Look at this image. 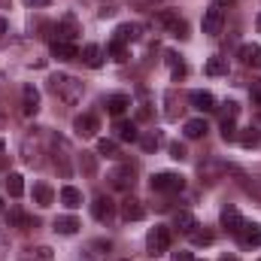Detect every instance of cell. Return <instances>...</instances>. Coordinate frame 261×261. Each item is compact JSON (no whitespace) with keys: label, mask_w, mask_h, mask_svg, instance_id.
<instances>
[{"label":"cell","mask_w":261,"mask_h":261,"mask_svg":"<svg viewBox=\"0 0 261 261\" xmlns=\"http://www.w3.org/2000/svg\"><path fill=\"white\" fill-rule=\"evenodd\" d=\"M49 88H52L55 97L64 100L67 107H76V103L82 100V82H79L76 76H70V73H55V76L49 79Z\"/></svg>","instance_id":"cell-1"},{"label":"cell","mask_w":261,"mask_h":261,"mask_svg":"<svg viewBox=\"0 0 261 261\" xmlns=\"http://www.w3.org/2000/svg\"><path fill=\"white\" fill-rule=\"evenodd\" d=\"M155 24H161L170 37H179V40L189 37V21L179 18V12H173V9H161V12L155 15Z\"/></svg>","instance_id":"cell-2"},{"label":"cell","mask_w":261,"mask_h":261,"mask_svg":"<svg viewBox=\"0 0 261 261\" xmlns=\"http://www.w3.org/2000/svg\"><path fill=\"white\" fill-rule=\"evenodd\" d=\"M186 189V179L179 173H170V170H161L152 176V192H161V195H173V192H182Z\"/></svg>","instance_id":"cell-3"},{"label":"cell","mask_w":261,"mask_h":261,"mask_svg":"<svg viewBox=\"0 0 261 261\" xmlns=\"http://www.w3.org/2000/svg\"><path fill=\"white\" fill-rule=\"evenodd\" d=\"M146 246L152 255H164L170 249V228L167 225H155L149 234H146Z\"/></svg>","instance_id":"cell-4"},{"label":"cell","mask_w":261,"mask_h":261,"mask_svg":"<svg viewBox=\"0 0 261 261\" xmlns=\"http://www.w3.org/2000/svg\"><path fill=\"white\" fill-rule=\"evenodd\" d=\"M203 34H210V37H216V34H222V28H225V12H222V6H210L206 12H203Z\"/></svg>","instance_id":"cell-5"},{"label":"cell","mask_w":261,"mask_h":261,"mask_svg":"<svg viewBox=\"0 0 261 261\" xmlns=\"http://www.w3.org/2000/svg\"><path fill=\"white\" fill-rule=\"evenodd\" d=\"M243 225H246V219L240 216V210H237V206H225V210H222V228H225L228 234H234V237H237V234L243 231Z\"/></svg>","instance_id":"cell-6"},{"label":"cell","mask_w":261,"mask_h":261,"mask_svg":"<svg viewBox=\"0 0 261 261\" xmlns=\"http://www.w3.org/2000/svg\"><path fill=\"white\" fill-rule=\"evenodd\" d=\"M73 134H76V137H82V140L94 137V134H97V119H94L91 113L76 116V119H73Z\"/></svg>","instance_id":"cell-7"},{"label":"cell","mask_w":261,"mask_h":261,"mask_svg":"<svg viewBox=\"0 0 261 261\" xmlns=\"http://www.w3.org/2000/svg\"><path fill=\"white\" fill-rule=\"evenodd\" d=\"M237 240H240L246 249L261 246V225H258V222H246V225H243V231L237 234Z\"/></svg>","instance_id":"cell-8"},{"label":"cell","mask_w":261,"mask_h":261,"mask_svg":"<svg viewBox=\"0 0 261 261\" xmlns=\"http://www.w3.org/2000/svg\"><path fill=\"white\" fill-rule=\"evenodd\" d=\"M37 110H40V91L34 85H24L21 88V113L24 116H34Z\"/></svg>","instance_id":"cell-9"},{"label":"cell","mask_w":261,"mask_h":261,"mask_svg":"<svg viewBox=\"0 0 261 261\" xmlns=\"http://www.w3.org/2000/svg\"><path fill=\"white\" fill-rule=\"evenodd\" d=\"M113 210H116V206H113V200L107 195H97L94 203H91V213H94L97 222H110V219H113Z\"/></svg>","instance_id":"cell-10"},{"label":"cell","mask_w":261,"mask_h":261,"mask_svg":"<svg viewBox=\"0 0 261 261\" xmlns=\"http://www.w3.org/2000/svg\"><path fill=\"white\" fill-rule=\"evenodd\" d=\"M79 61H82L85 67H91V70H97V67L103 64V52H100V46H94V43L82 46V52H79Z\"/></svg>","instance_id":"cell-11"},{"label":"cell","mask_w":261,"mask_h":261,"mask_svg":"<svg viewBox=\"0 0 261 261\" xmlns=\"http://www.w3.org/2000/svg\"><path fill=\"white\" fill-rule=\"evenodd\" d=\"M240 61L246 67H252V70H261V46H255V43L240 46Z\"/></svg>","instance_id":"cell-12"},{"label":"cell","mask_w":261,"mask_h":261,"mask_svg":"<svg viewBox=\"0 0 261 261\" xmlns=\"http://www.w3.org/2000/svg\"><path fill=\"white\" fill-rule=\"evenodd\" d=\"M189 103H192L195 110H203V113H213V110H216V97H213L210 91H192V94H189Z\"/></svg>","instance_id":"cell-13"},{"label":"cell","mask_w":261,"mask_h":261,"mask_svg":"<svg viewBox=\"0 0 261 261\" xmlns=\"http://www.w3.org/2000/svg\"><path fill=\"white\" fill-rule=\"evenodd\" d=\"M76 34H79V24H76V18H73V15H64V18L58 21V40H61V43H70Z\"/></svg>","instance_id":"cell-14"},{"label":"cell","mask_w":261,"mask_h":261,"mask_svg":"<svg viewBox=\"0 0 261 261\" xmlns=\"http://www.w3.org/2000/svg\"><path fill=\"white\" fill-rule=\"evenodd\" d=\"M110 182H113L116 189H130V186H134V170H130V167H116V170L110 173Z\"/></svg>","instance_id":"cell-15"},{"label":"cell","mask_w":261,"mask_h":261,"mask_svg":"<svg viewBox=\"0 0 261 261\" xmlns=\"http://www.w3.org/2000/svg\"><path fill=\"white\" fill-rule=\"evenodd\" d=\"M122 216H125L128 222H140V219L146 216V210H143V203H140L137 197H128V200L122 203Z\"/></svg>","instance_id":"cell-16"},{"label":"cell","mask_w":261,"mask_h":261,"mask_svg":"<svg viewBox=\"0 0 261 261\" xmlns=\"http://www.w3.org/2000/svg\"><path fill=\"white\" fill-rule=\"evenodd\" d=\"M52 55L61 58V61H73V58H79V49H76L73 43H61V40H55V43H52Z\"/></svg>","instance_id":"cell-17"},{"label":"cell","mask_w":261,"mask_h":261,"mask_svg":"<svg viewBox=\"0 0 261 261\" xmlns=\"http://www.w3.org/2000/svg\"><path fill=\"white\" fill-rule=\"evenodd\" d=\"M140 24H134V21H128V24H119L116 28V40L119 43H134V40H140Z\"/></svg>","instance_id":"cell-18"},{"label":"cell","mask_w":261,"mask_h":261,"mask_svg":"<svg viewBox=\"0 0 261 261\" xmlns=\"http://www.w3.org/2000/svg\"><path fill=\"white\" fill-rule=\"evenodd\" d=\"M31 195H34V203H37V206H49V203L55 200V192H52V189H49L46 182H37Z\"/></svg>","instance_id":"cell-19"},{"label":"cell","mask_w":261,"mask_h":261,"mask_svg":"<svg viewBox=\"0 0 261 261\" xmlns=\"http://www.w3.org/2000/svg\"><path fill=\"white\" fill-rule=\"evenodd\" d=\"M116 137L125 140V143H137L140 140V130H137L134 122H116Z\"/></svg>","instance_id":"cell-20"},{"label":"cell","mask_w":261,"mask_h":261,"mask_svg":"<svg viewBox=\"0 0 261 261\" xmlns=\"http://www.w3.org/2000/svg\"><path fill=\"white\" fill-rule=\"evenodd\" d=\"M128 107H130V97H128V94H110V97H107V110H110L113 116H122Z\"/></svg>","instance_id":"cell-21"},{"label":"cell","mask_w":261,"mask_h":261,"mask_svg":"<svg viewBox=\"0 0 261 261\" xmlns=\"http://www.w3.org/2000/svg\"><path fill=\"white\" fill-rule=\"evenodd\" d=\"M79 228H82V225H79L76 216H58V219H55V231H58V234H76Z\"/></svg>","instance_id":"cell-22"},{"label":"cell","mask_w":261,"mask_h":261,"mask_svg":"<svg viewBox=\"0 0 261 261\" xmlns=\"http://www.w3.org/2000/svg\"><path fill=\"white\" fill-rule=\"evenodd\" d=\"M61 203H64L67 210L82 206V192H79V189H73V186H64V189H61Z\"/></svg>","instance_id":"cell-23"},{"label":"cell","mask_w":261,"mask_h":261,"mask_svg":"<svg viewBox=\"0 0 261 261\" xmlns=\"http://www.w3.org/2000/svg\"><path fill=\"white\" fill-rule=\"evenodd\" d=\"M173 225H176L179 231H186V234H192V231L197 228V219L192 216V213H189V210H179V213H176V219H173Z\"/></svg>","instance_id":"cell-24"},{"label":"cell","mask_w":261,"mask_h":261,"mask_svg":"<svg viewBox=\"0 0 261 261\" xmlns=\"http://www.w3.org/2000/svg\"><path fill=\"white\" fill-rule=\"evenodd\" d=\"M206 130H210V128H206V122H203V119H189V122H186V128H182V134H186L189 140H200Z\"/></svg>","instance_id":"cell-25"},{"label":"cell","mask_w":261,"mask_h":261,"mask_svg":"<svg viewBox=\"0 0 261 261\" xmlns=\"http://www.w3.org/2000/svg\"><path fill=\"white\" fill-rule=\"evenodd\" d=\"M206 76H225L228 73V58H219V55H213L210 61H206Z\"/></svg>","instance_id":"cell-26"},{"label":"cell","mask_w":261,"mask_h":261,"mask_svg":"<svg viewBox=\"0 0 261 261\" xmlns=\"http://www.w3.org/2000/svg\"><path fill=\"white\" fill-rule=\"evenodd\" d=\"M6 189H9V195L12 197H21L24 195V182H21V176H18V173H9V176H6Z\"/></svg>","instance_id":"cell-27"},{"label":"cell","mask_w":261,"mask_h":261,"mask_svg":"<svg viewBox=\"0 0 261 261\" xmlns=\"http://www.w3.org/2000/svg\"><path fill=\"white\" fill-rule=\"evenodd\" d=\"M97 152L107 155V158H116V155H119V146H116V140H100V143H97Z\"/></svg>","instance_id":"cell-28"},{"label":"cell","mask_w":261,"mask_h":261,"mask_svg":"<svg viewBox=\"0 0 261 261\" xmlns=\"http://www.w3.org/2000/svg\"><path fill=\"white\" fill-rule=\"evenodd\" d=\"M192 243H195V246H210V243H213V231H206V228H203V231H192Z\"/></svg>","instance_id":"cell-29"},{"label":"cell","mask_w":261,"mask_h":261,"mask_svg":"<svg viewBox=\"0 0 261 261\" xmlns=\"http://www.w3.org/2000/svg\"><path fill=\"white\" fill-rule=\"evenodd\" d=\"M222 140H225V143L237 140V128H234V119H225V122H222Z\"/></svg>","instance_id":"cell-30"},{"label":"cell","mask_w":261,"mask_h":261,"mask_svg":"<svg viewBox=\"0 0 261 261\" xmlns=\"http://www.w3.org/2000/svg\"><path fill=\"white\" fill-rule=\"evenodd\" d=\"M107 52L113 55V61H125V43H119V40H113Z\"/></svg>","instance_id":"cell-31"},{"label":"cell","mask_w":261,"mask_h":261,"mask_svg":"<svg viewBox=\"0 0 261 261\" xmlns=\"http://www.w3.org/2000/svg\"><path fill=\"white\" fill-rule=\"evenodd\" d=\"M140 146H143L146 152H155V149H158V137H155V134H149V137H140Z\"/></svg>","instance_id":"cell-32"},{"label":"cell","mask_w":261,"mask_h":261,"mask_svg":"<svg viewBox=\"0 0 261 261\" xmlns=\"http://www.w3.org/2000/svg\"><path fill=\"white\" fill-rule=\"evenodd\" d=\"M240 143H243V146H246V149H252V146H255V143H258V134H255V130H246V134H243V137H240Z\"/></svg>","instance_id":"cell-33"},{"label":"cell","mask_w":261,"mask_h":261,"mask_svg":"<svg viewBox=\"0 0 261 261\" xmlns=\"http://www.w3.org/2000/svg\"><path fill=\"white\" fill-rule=\"evenodd\" d=\"M82 170L85 173H94V155L91 152H82Z\"/></svg>","instance_id":"cell-34"},{"label":"cell","mask_w":261,"mask_h":261,"mask_svg":"<svg viewBox=\"0 0 261 261\" xmlns=\"http://www.w3.org/2000/svg\"><path fill=\"white\" fill-rule=\"evenodd\" d=\"M170 155H173L176 161H182V158H186V146H182V143H170Z\"/></svg>","instance_id":"cell-35"},{"label":"cell","mask_w":261,"mask_h":261,"mask_svg":"<svg viewBox=\"0 0 261 261\" xmlns=\"http://www.w3.org/2000/svg\"><path fill=\"white\" fill-rule=\"evenodd\" d=\"M225 107H228V110H225V119H237V113H240V107H237L234 100H228Z\"/></svg>","instance_id":"cell-36"},{"label":"cell","mask_w":261,"mask_h":261,"mask_svg":"<svg viewBox=\"0 0 261 261\" xmlns=\"http://www.w3.org/2000/svg\"><path fill=\"white\" fill-rule=\"evenodd\" d=\"M170 261H195V258H192V252L179 249V252H173V258H170Z\"/></svg>","instance_id":"cell-37"},{"label":"cell","mask_w":261,"mask_h":261,"mask_svg":"<svg viewBox=\"0 0 261 261\" xmlns=\"http://www.w3.org/2000/svg\"><path fill=\"white\" fill-rule=\"evenodd\" d=\"M167 64L176 70V67H182V61H179V55H176V52H167Z\"/></svg>","instance_id":"cell-38"},{"label":"cell","mask_w":261,"mask_h":261,"mask_svg":"<svg viewBox=\"0 0 261 261\" xmlns=\"http://www.w3.org/2000/svg\"><path fill=\"white\" fill-rule=\"evenodd\" d=\"M28 6H37V9H43V6H52V0H24Z\"/></svg>","instance_id":"cell-39"},{"label":"cell","mask_w":261,"mask_h":261,"mask_svg":"<svg viewBox=\"0 0 261 261\" xmlns=\"http://www.w3.org/2000/svg\"><path fill=\"white\" fill-rule=\"evenodd\" d=\"M252 100L261 107V85H255V88H252Z\"/></svg>","instance_id":"cell-40"},{"label":"cell","mask_w":261,"mask_h":261,"mask_svg":"<svg viewBox=\"0 0 261 261\" xmlns=\"http://www.w3.org/2000/svg\"><path fill=\"white\" fill-rule=\"evenodd\" d=\"M6 34V18H0V37Z\"/></svg>","instance_id":"cell-41"},{"label":"cell","mask_w":261,"mask_h":261,"mask_svg":"<svg viewBox=\"0 0 261 261\" xmlns=\"http://www.w3.org/2000/svg\"><path fill=\"white\" fill-rule=\"evenodd\" d=\"M219 261H240V258H237V255H222Z\"/></svg>","instance_id":"cell-42"},{"label":"cell","mask_w":261,"mask_h":261,"mask_svg":"<svg viewBox=\"0 0 261 261\" xmlns=\"http://www.w3.org/2000/svg\"><path fill=\"white\" fill-rule=\"evenodd\" d=\"M225 3H228V6H231V3H234V0H216V6H225Z\"/></svg>","instance_id":"cell-43"},{"label":"cell","mask_w":261,"mask_h":261,"mask_svg":"<svg viewBox=\"0 0 261 261\" xmlns=\"http://www.w3.org/2000/svg\"><path fill=\"white\" fill-rule=\"evenodd\" d=\"M6 125V116H3V107H0V128Z\"/></svg>","instance_id":"cell-44"},{"label":"cell","mask_w":261,"mask_h":261,"mask_svg":"<svg viewBox=\"0 0 261 261\" xmlns=\"http://www.w3.org/2000/svg\"><path fill=\"white\" fill-rule=\"evenodd\" d=\"M3 149H6V143H3V140H0V152H3Z\"/></svg>","instance_id":"cell-45"},{"label":"cell","mask_w":261,"mask_h":261,"mask_svg":"<svg viewBox=\"0 0 261 261\" xmlns=\"http://www.w3.org/2000/svg\"><path fill=\"white\" fill-rule=\"evenodd\" d=\"M258 31H261V15H258Z\"/></svg>","instance_id":"cell-46"},{"label":"cell","mask_w":261,"mask_h":261,"mask_svg":"<svg viewBox=\"0 0 261 261\" xmlns=\"http://www.w3.org/2000/svg\"><path fill=\"white\" fill-rule=\"evenodd\" d=\"M0 210H3V200H0Z\"/></svg>","instance_id":"cell-47"}]
</instances>
